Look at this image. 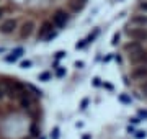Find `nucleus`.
<instances>
[{
    "label": "nucleus",
    "mask_w": 147,
    "mask_h": 139,
    "mask_svg": "<svg viewBox=\"0 0 147 139\" xmlns=\"http://www.w3.org/2000/svg\"><path fill=\"white\" fill-rule=\"evenodd\" d=\"M88 0H0V43L34 44L54 38Z\"/></svg>",
    "instance_id": "1"
},
{
    "label": "nucleus",
    "mask_w": 147,
    "mask_h": 139,
    "mask_svg": "<svg viewBox=\"0 0 147 139\" xmlns=\"http://www.w3.org/2000/svg\"><path fill=\"white\" fill-rule=\"evenodd\" d=\"M44 103L36 87L0 72V139H42Z\"/></svg>",
    "instance_id": "2"
}]
</instances>
